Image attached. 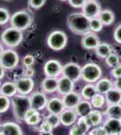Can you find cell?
I'll return each instance as SVG.
<instances>
[{"label":"cell","mask_w":121,"mask_h":135,"mask_svg":"<svg viewBox=\"0 0 121 135\" xmlns=\"http://www.w3.org/2000/svg\"><path fill=\"white\" fill-rule=\"evenodd\" d=\"M67 25L70 30L79 35H85L91 32L89 19L81 13H72L67 18Z\"/></svg>","instance_id":"obj_1"},{"label":"cell","mask_w":121,"mask_h":135,"mask_svg":"<svg viewBox=\"0 0 121 135\" xmlns=\"http://www.w3.org/2000/svg\"><path fill=\"white\" fill-rule=\"evenodd\" d=\"M11 104L13 106V114L15 115V118L18 122L24 121V116L25 113L31 108L29 97L16 94L11 99Z\"/></svg>","instance_id":"obj_2"},{"label":"cell","mask_w":121,"mask_h":135,"mask_svg":"<svg viewBox=\"0 0 121 135\" xmlns=\"http://www.w3.org/2000/svg\"><path fill=\"white\" fill-rule=\"evenodd\" d=\"M9 22L12 27L20 31H24L31 25L33 22V16L27 11H17L11 16Z\"/></svg>","instance_id":"obj_3"},{"label":"cell","mask_w":121,"mask_h":135,"mask_svg":"<svg viewBox=\"0 0 121 135\" xmlns=\"http://www.w3.org/2000/svg\"><path fill=\"white\" fill-rule=\"evenodd\" d=\"M1 41L6 46L9 48L17 47L23 41V32L14 27H8L1 34Z\"/></svg>","instance_id":"obj_4"},{"label":"cell","mask_w":121,"mask_h":135,"mask_svg":"<svg viewBox=\"0 0 121 135\" xmlns=\"http://www.w3.org/2000/svg\"><path fill=\"white\" fill-rule=\"evenodd\" d=\"M101 75H102L101 68L96 63H87L81 68V78L87 83H96L101 78Z\"/></svg>","instance_id":"obj_5"},{"label":"cell","mask_w":121,"mask_h":135,"mask_svg":"<svg viewBox=\"0 0 121 135\" xmlns=\"http://www.w3.org/2000/svg\"><path fill=\"white\" fill-rule=\"evenodd\" d=\"M68 42V37L64 32L61 30L52 31L47 37V45L52 51H61Z\"/></svg>","instance_id":"obj_6"},{"label":"cell","mask_w":121,"mask_h":135,"mask_svg":"<svg viewBox=\"0 0 121 135\" xmlns=\"http://www.w3.org/2000/svg\"><path fill=\"white\" fill-rule=\"evenodd\" d=\"M19 56L15 51L12 49L5 50L0 57V64L6 69H13L18 65Z\"/></svg>","instance_id":"obj_7"},{"label":"cell","mask_w":121,"mask_h":135,"mask_svg":"<svg viewBox=\"0 0 121 135\" xmlns=\"http://www.w3.org/2000/svg\"><path fill=\"white\" fill-rule=\"evenodd\" d=\"M61 76L68 78L75 83L81 78V67L75 62L66 63L62 67Z\"/></svg>","instance_id":"obj_8"},{"label":"cell","mask_w":121,"mask_h":135,"mask_svg":"<svg viewBox=\"0 0 121 135\" xmlns=\"http://www.w3.org/2000/svg\"><path fill=\"white\" fill-rule=\"evenodd\" d=\"M31 107L40 112L43 109H46V105L48 103V99L46 94L43 91H37V92L31 93L29 95Z\"/></svg>","instance_id":"obj_9"},{"label":"cell","mask_w":121,"mask_h":135,"mask_svg":"<svg viewBox=\"0 0 121 135\" xmlns=\"http://www.w3.org/2000/svg\"><path fill=\"white\" fill-rule=\"evenodd\" d=\"M62 65L61 63L57 60H49L45 62L43 66V71L46 77L51 78H58L61 75L62 72Z\"/></svg>","instance_id":"obj_10"},{"label":"cell","mask_w":121,"mask_h":135,"mask_svg":"<svg viewBox=\"0 0 121 135\" xmlns=\"http://www.w3.org/2000/svg\"><path fill=\"white\" fill-rule=\"evenodd\" d=\"M15 83V86H16L17 94H20V95H30L34 88V81L32 78H20Z\"/></svg>","instance_id":"obj_11"},{"label":"cell","mask_w":121,"mask_h":135,"mask_svg":"<svg viewBox=\"0 0 121 135\" xmlns=\"http://www.w3.org/2000/svg\"><path fill=\"white\" fill-rule=\"evenodd\" d=\"M87 117H79L78 120L69 131V135H87L88 132L91 130Z\"/></svg>","instance_id":"obj_12"},{"label":"cell","mask_w":121,"mask_h":135,"mask_svg":"<svg viewBox=\"0 0 121 135\" xmlns=\"http://www.w3.org/2000/svg\"><path fill=\"white\" fill-rule=\"evenodd\" d=\"M81 9H82V13L88 18L91 19L94 17H98L101 11V6L97 0H87Z\"/></svg>","instance_id":"obj_13"},{"label":"cell","mask_w":121,"mask_h":135,"mask_svg":"<svg viewBox=\"0 0 121 135\" xmlns=\"http://www.w3.org/2000/svg\"><path fill=\"white\" fill-rule=\"evenodd\" d=\"M61 100L63 102L65 108L67 109H75V107L78 105V104L82 100L80 94L75 92V91H71V92L63 95L61 97Z\"/></svg>","instance_id":"obj_14"},{"label":"cell","mask_w":121,"mask_h":135,"mask_svg":"<svg viewBox=\"0 0 121 135\" xmlns=\"http://www.w3.org/2000/svg\"><path fill=\"white\" fill-rule=\"evenodd\" d=\"M103 127L107 131L109 135H119L121 131V120L115 118H107L102 123Z\"/></svg>","instance_id":"obj_15"},{"label":"cell","mask_w":121,"mask_h":135,"mask_svg":"<svg viewBox=\"0 0 121 135\" xmlns=\"http://www.w3.org/2000/svg\"><path fill=\"white\" fill-rule=\"evenodd\" d=\"M79 116L76 114L74 109H67L65 108L63 112L60 114V121L61 124H62L65 127L72 126L77 122Z\"/></svg>","instance_id":"obj_16"},{"label":"cell","mask_w":121,"mask_h":135,"mask_svg":"<svg viewBox=\"0 0 121 135\" xmlns=\"http://www.w3.org/2000/svg\"><path fill=\"white\" fill-rule=\"evenodd\" d=\"M65 109V106L63 104V102L60 97H52L48 100L47 105H46V110L49 114H58L60 115L63 110Z\"/></svg>","instance_id":"obj_17"},{"label":"cell","mask_w":121,"mask_h":135,"mask_svg":"<svg viewBox=\"0 0 121 135\" xmlns=\"http://www.w3.org/2000/svg\"><path fill=\"white\" fill-rule=\"evenodd\" d=\"M100 43V41L98 35L92 32L83 35L81 39V45L86 50H95Z\"/></svg>","instance_id":"obj_18"},{"label":"cell","mask_w":121,"mask_h":135,"mask_svg":"<svg viewBox=\"0 0 121 135\" xmlns=\"http://www.w3.org/2000/svg\"><path fill=\"white\" fill-rule=\"evenodd\" d=\"M58 81H59L58 78L46 77L42 81L41 84L42 90L45 94H52L57 92V90H58Z\"/></svg>","instance_id":"obj_19"},{"label":"cell","mask_w":121,"mask_h":135,"mask_svg":"<svg viewBox=\"0 0 121 135\" xmlns=\"http://www.w3.org/2000/svg\"><path fill=\"white\" fill-rule=\"evenodd\" d=\"M74 90V82L72 80L69 79L68 78L66 77H61L59 78L58 81V92L60 95H66V94L71 92V91Z\"/></svg>","instance_id":"obj_20"},{"label":"cell","mask_w":121,"mask_h":135,"mask_svg":"<svg viewBox=\"0 0 121 135\" xmlns=\"http://www.w3.org/2000/svg\"><path fill=\"white\" fill-rule=\"evenodd\" d=\"M2 132L4 135H24L21 126L14 122H6L3 123Z\"/></svg>","instance_id":"obj_21"},{"label":"cell","mask_w":121,"mask_h":135,"mask_svg":"<svg viewBox=\"0 0 121 135\" xmlns=\"http://www.w3.org/2000/svg\"><path fill=\"white\" fill-rule=\"evenodd\" d=\"M94 108L92 107V104L89 100L83 99L81 100L80 103L78 104V105L75 107V112L78 114L79 117H87L88 114L93 110Z\"/></svg>","instance_id":"obj_22"},{"label":"cell","mask_w":121,"mask_h":135,"mask_svg":"<svg viewBox=\"0 0 121 135\" xmlns=\"http://www.w3.org/2000/svg\"><path fill=\"white\" fill-rule=\"evenodd\" d=\"M103 116H104V114L100 111V109H93L88 114L87 120L91 127H96L98 125H102L104 122Z\"/></svg>","instance_id":"obj_23"},{"label":"cell","mask_w":121,"mask_h":135,"mask_svg":"<svg viewBox=\"0 0 121 135\" xmlns=\"http://www.w3.org/2000/svg\"><path fill=\"white\" fill-rule=\"evenodd\" d=\"M95 86L97 89V92L98 94L105 95L107 92H109L111 88H114V82L109 78H100L95 83Z\"/></svg>","instance_id":"obj_24"},{"label":"cell","mask_w":121,"mask_h":135,"mask_svg":"<svg viewBox=\"0 0 121 135\" xmlns=\"http://www.w3.org/2000/svg\"><path fill=\"white\" fill-rule=\"evenodd\" d=\"M107 105L109 104H121V91L118 90L116 88H111L109 92L105 94Z\"/></svg>","instance_id":"obj_25"},{"label":"cell","mask_w":121,"mask_h":135,"mask_svg":"<svg viewBox=\"0 0 121 135\" xmlns=\"http://www.w3.org/2000/svg\"><path fill=\"white\" fill-rule=\"evenodd\" d=\"M16 94H17V89H16V86H15V83H14V82L7 81L1 85L0 95H3L5 97H9V98H12Z\"/></svg>","instance_id":"obj_26"},{"label":"cell","mask_w":121,"mask_h":135,"mask_svg":"<svg viewBox=\"0 0 121 135\" xmlns=\"http://www.w3.org/2000/svg\"><path fill=\"white\" fill-rule=\"evenodd\" d=\"M107 118L121 119V104H109L105 112L103 113Z\"/></svg>","instance_id":"obj_27"},{"label":"cell","mask_w":121,"mask_h":135,"mask_svg":"<svg viewBox=\"0 0 121 135\" xmlns=\"http://www.w3.org/2000/svg\"><path fill=\"white\" fill-rule=\"evenodd\" d=\"M98 18L101 21L103 25H110L115 20V15L109 9L101 10L98 16Z\"/></svg>","instance_id":"obj_28"},{"label":"cell","mask_w":121,"mask_h":135,"mask_svg":"<svg viewBox=\"0 0 121 135\" xmlns=\"http://www.w3.org/2000/svg\"><path fill=\"white\" fill-rule=\"evenodd\" d=\"M96 54L100 58L102 59H106L109 54H111L113 52V48L110 44L107 42H103L100 43L98 46L95 49Z\"/></svg>","instance_id":"obj_29"},{"label":"cell","mask_w":121,"mask_h":135,"mask_svg":"<svg viewBox=\"0 0 121 135\" xmlns=\"http://www.w3.org/2000/svg\"><path fill=\"white\" fill-rule=\"evenodd\" d=\"M97 93H98V92H97L95 85L88 83V85L84 86L82 88V89H81L80 95H81V97H82L83 99L91 100Z\"/></svg>","instance_id":"obj_30"},{"label":"cell","mask_w":121,"mask_h":135,"mask_svg":"<svg viewBox=\"0 0 121 135\" xmlns=\"http://www.w3.org/2000/svg\"><path fill=\"white\" fill-rule=\"evenodd\" d=\"M89 101H91L92 107H93L94 109H100V108H103L107 104L105 95L98 94V93H97Z\"/></svg>","instance_id":"obj_31"},{"label":"cell","mask_w":121,"mask_h":135,"mask_svg":"<svg viewBox=\"0 0 121 135\" xmlns=\"http://www.w3.org/2000/svg\"><path fill=\"white\" fill-rule=\"evenodd\" d=\"M103 28V23L98 17L89 19V29L92 32H100Z\"/></svg>","instance_id":"obj_32"},{"label":"cell","mask_w":121,"mask_h":135,"mask_svg":"<svg viewBox=\"0 0 121 135\" xmlns=\"http://www.w3.org/2000/svg\"><path fill=\"white\" fill-rule=\"evenodd\" d=\"M11 105L12 104H11V99L9 97L0 95V114L6 113L10 108Z\"/></svg>","instance_id":"obj_33"},{"label":"cell","mask_w":121,"mask_h":135,"mask_svg":"<svg viewBox=\"0 0 121 135\" xmlns=\"http://www.w3.org/2000/svg\"><path fill=\"white\" fill-rule=\"evenodd\" d=\"M105 62H106V64L107 66L112 69V68L118 66V65L120 63L119 62V56H118L116 53L112 52L111 54H109V55L105 59Z\"/></svg>","instance_id":"obj_34"},{"label":"cell","mask_w":121,"mask_h":135,"mask_svg":"<svg viewBox=\"0 0 121 135\" xmlns=\"http://www.w3.org/2000/svg\"><path fill=\"white\" fill-rule=\"evenodd\" d=\"M25 122L29 126H33V127H34V126L40 124V123H41V114H40V112L36 111V112L34 113V114H33L32 116H30L29 118H28Z\"/></svg>","instance_id":"obj_35"},{"label":"cell","mask_w":121,"mask_h":135,"mask_svg":"<svg viewBox=\"0 0 121 135\" xmlns=\"http://www.w3.org/2000/svg\"><path fill=\"white\" fill-rule=\"evenodd\" d=\"M45 120L52 126V128H57L59 125L61 124L60 121V115L58 114H49L47 116L45 117Z\"/></svg>","instance_id":"obj_36"},{"label":"cell","mask_w":121,"mask_h":135,"mask_svg":"<svg viewBox=\"0 0 121 135\" xmlns=\"http://www.w3.org/2000/svg\"><path fill=\"white\" fill-rule=\"evenodd\" d=\"M11 16L7 9L4 7H0V25H4L10 21Z\"/></svg>","instance_id":"obj_37"},{"label":"cell","mask_w":121,"mask_h":135,"mask_svg":"<svg viewBox=\"0 0 121 135\" xmlns=\"http://www.w3.org/2000/svg\"><path fill=\"white\" fill-rule=\"evenodd\" d=\"M87 135H109L103 125H98L96 127H92L91 130L88 132Z\"/></svg>","instance_id":"obj_38"},{"label":"cell","mask_w":121,"mask_h":135,"mask_svg":"<svg viewBox=\"0 0 121 135\" xmlns=\"http://www.w3.org/2000/svg\"><path fill=\"white\" fill-rule=\"evenodd\" d=\"M38 130L40 132H52L53 128H52V126L44 119L43 121H42L40 123Z\"/></svg>","instance_id":"obj_39"},{"label":"cell","mask_w":121,"mask_h":135,"mask_svg":"<svg viewBox=\"0 0 121 135\" xmlns=\"http://www.w3.org/2000/svg\"><path fill=\"white\" fill-rule=\"evenodd\" d=\"M46 0H28V5L33 9H40L44 6Z\"/></svg>","instance_id":"obj_40"},{"label":"cell","mask_w":121,"mask_h":135,"mask_svg":"<svg viewBox=\"0 0 121 135\" xmlns=\"http://www.w3.org/2000/svg\"><path fill=\"white\" fill-rule=\"evenodd\" d=\"M22 62H23V65L25 68L33 67V65L35 62V59H34V57L33 55H31V54H27V55H25V57L23 58Z\"/></svg>","instance_id":"obj_41"},{"label":"cell","mask_w":121,"mask_h":135,"mask_svg":"<svg viewBox=\"0 0 121 135\" xmlns=\"http://www.w3.org/2000/svg\"><path fill=\"white\" fill-rule=\"evenodd\" d=\"M70 6L74 8H82L87 0H68Z\"/></svg>","instance_id":"obj_42"},{"label":"cell","mask_w":121,"mask_h":135,"mask_svg":"<svg viewBox=\"0 0 121 135\" xmlns=\"http://www.w3.org/2000/svg\"><path fill=\"white\" fill-rule=\"evenodd\" d=\"M110 74L112 76V78H121V64L118 65V66L114 67L111 69V71H110Z\"/></svg>","instance_id":"obj_43"},{"label":"cell","mask_w":121,"mask_h":135,"mask_svg":"<svg viewBox=\"0 0 121 135\" xmlns=\"http://www.w3.org/2000/svg\"><path fill=\"white\" fill-rule=\"evenodd\" d=\"M114 40L116 42L121 44V25H118L114 31Z\"/></svg>","instance_id":"obj_44"},{"label":"cell","mask_w":121,"mask_h":135,"mask_svg":"<svg viewBox=\"0 0 121 135\" xmlns=\"http://www.w3.org/2000/svg\"><path fill=\"white\" fill-rule=\"evenodd\" d=\"M34 74H35V71H34V69H33L32 67L25 68V73H24L25 77H26V78H33V77L34 76Z\"/></svg>","instance_id":"obj_45"},{"label":"cell","mask_w":121,"mask_h":135,"mask_svg":"<svg viewBox=\"0 0 121 135\" xmlns=\"http://www.w3.org/2000/svg\"><path fill=\"white\" fill-rule=\"evenodd\" d=\"M35 112H36V110H35V109H34V108H32V107H31L30 109H28V110H27V112L25 113V116H24V122L26 121V120L29 118L30 116H32V115L34 114Z\"/></svg>","instance_id":"obj_46"},{"label":"cell","mask_w":121,"mask_h":135,"mask_svg":"<svg viewBox=\"0 0 121 135\" xmlns=\"http://www.w3.org/2000/svg\"><path fill=\"white\" fill-rule=\"evenodd\" d=\"M114 88H116L118 90L121 91V78H116L114 81Z\"/></svg>","instance_id":"obj_47"},{"label":"cell","mask_w":121,"mask_h":135,"mask_svg":"<svg viewBox=\"0 0 121 135\" xmlns=\"http://www.w3.org/2000/svg\"><path fill=\"white\" fill-rule=\"evenodd\" d=\"M5 74H6V69L0 64V80L5 77Z\"/></svg>","instance_id":"obj_48"},{"label":"cell","mask_w":121,"mask_h":135,"mask_svg":"<svg viewBox=\"0 0 121 135\" xmlns=\"http://www.w3.org/2000/svg\"><path fill=\"white\" fill-rule=\"evenodd\" d=\"M39 135H53V133H52V132H40Z\"/></svg>","instance_id":"obj_49"},{"label":"cell","mask_w":121,"mask_h":135,"mask_svg":"<svg viewBox=\"0 0 121 135\" xmlns=\"http://www.w3.org/2000/svg\"><path fill=\"white\" fill-rule=\"evenodd\" d=\"M5 51L4 50V47H3V45L1 44V42H0V57H1V55H2V53H3V51Z\"/></svg>","instance_id":"obj_50"},{"label":"cell","mask_w":121,"mask_h":135,"mask_svg":"<svg viewBox=\"0 0 121 135\" xmlns=\"http://www.w3.org/2000/svg\"><path fill=\"white\" fill-rule=\"evenodd\" d=\"M0 135H4V134H3V132H2V130L0 131Z\"/></svg>","instance_id":"obj_51"},{"label":"cell","mask_w":121,"mask_h":135,"mask_svg":"<svg viewBox=\"0 0 121 135\" xmlns=\"http://www.w3.org/2000/svg\"><path fill=\"white\" fill-rule=\"evenodd\" d=\"M1 130H2V124L0 123V131H1Z\"/></svg>","instance_id":"obj_52"},{"label":"cell","mask_w":121,"mask_h":135,"mask_svg":"<svg viewBox=\"0 0 121 135\" xmlns=\"http://www.w3.org/2000/svg\"><path fill=\"white\" fill-rule=\"evenodd\" d=\"M60 1H63V2H64V1H68V0H60Z\"/></svg>","instance_id":"obj_53"},{"label":"cell","mask_w":121,"mask_h":135,"mask_svg":"<svg viewBox=\"0 0 121 135\" xmlns=\"http://www.w3.org/2000/svg\"><path fill=\"white\" fill-rule=\"evenodd\" d=\"M1 85H2L1 84V80H0V88H1Z\"/></svg>","instance_id":"obj_54"},{"label":"cell","mask_w":121,"mask_h":135,"mask_svg":"<svg viewBox=\"0 0 121 135\" xmlns=\"http://www.w3.org/2000/svg\"><path fill=\"white\" fill-rule=\"evenodd\" d=\"M119 135H121V131H120V132H119Z\"/></svg>","instance_id":"obj_55"},{"label":"cell","mask_w":121,"mask_h":135,"mask_svg":"<svg viewBox=\"0 0 121 135\" xmlns=\"http://www.w3.org/2000/svg\"><path fill=\"white\" fill-rule=\"evenodd\" d=\"M8 1H9V0H8Z\"/></svg>","instance_id":"obj_56"},{"label":"cell","mask_w":121,"mask_h":135,"mask_svg":"<svg viewBox=\"0 0 121 135\" xmlns=\"http://www.w3.org/2000/svg\"><path fill=\"white\" fill-rule=\"evenodd\" d=\"M120 120H121V119H120Z\"/></svg>","instance_id":"obj_57"}]
</instances>
